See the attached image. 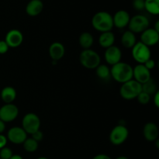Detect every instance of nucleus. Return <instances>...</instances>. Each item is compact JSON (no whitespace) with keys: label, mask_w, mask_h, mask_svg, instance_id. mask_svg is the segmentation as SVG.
I'll return each mask as SVG.
<instances>
[{"label":"nucleus","mask_w":159,"mask_h":159,"mask_svg":"<svg viewBox=\"0 0 159 159\" xmlns=\"http://www.w3.org/2000/svg\"><path fill=\"white\" fill-rule=\"evenodd\" d=\"M111 78L119 83H124L133 79V67L128 63L120 61L110 68Z\"/></svg>","instance_id":"nucleus-1"},{"label":"nucleus","mask_w":159,"mask_h":159,"mask_svg":"<svg viewBox=\"0 0 159 159\" xmlns=\"http://www.w3.org/2000/svg\"><path fill=\"white\" fill-rule=\"evenodd\" d=\"M92 25L96 30L104 33L111 31L113 28V16L106 11H100L92 18Z\"/></svg>","instance_id":"nucleus-2"},{"label":"nucleus","mask_w":159,"mask_h":159,"mask_svg":"<svg viewBox=\"0 0 159 159\" xmlns=\"http://www.w3.org/2000/svg\"><path fill=\"white\" fill-rule=\"evenodd\" d=\"M142 92L141 84L138 83L134 79L122 84L120 89V95L125 100H132L138 97Z\"/></svg>","instance_id":"nucleus-3"},{"label":"nucleus","mask_w":159,"mask_h":159,"mask_svg":"<svg viewBox=\"0 0 159 159\" xmlns=\"http://www.w3.org/2000/svg\"><path fill=\"white\" fill-rule=\"evenodd\" d=\"M79 61L85 68L96 69L101 64V57L94 50L85 49L81 52Z\"/></svg>","instance_id":"nucleus-4"},{"label":"nucleus","mask_w":159,"mask_h":159,"mask_svg":"<svg viewBox=\"0 0 159 159\" xmlns=\"http://www.w3.org/2000/svg\"><path fill=\"white\" fill-rule=\"evenodd\" d=\"M40 119L36 113H28L22 120V128L27 134H33L40 128Z\"/></svg>","instance_id":"nucleus-5"},{"label":"nucleus","mask_w":159,"mask_h":159,"mask_svg":"<svg viewBox=\"0 0 159 159\" xmlns=\"http://www.w3.org/2000/svg\"><path fill=\"white\" fill-rule=\"evenodd\" d=\"M131 55L138 64H144L151 58V50L141 41L137 42L131 48Z\"/></svg>","instance_id":"nucleus-6"},{"label":"nucleus","mask_w":159,"mask_h":159,"mask_svg":"<svg viewBox=\"0 0 159 159\" xmlns=\"http://www.w3.org/2000/svg\"><path fill=\"white\" fill-rule=\"evenodd\" d=\"M129 136V130L127 127L119 124L113 127L110 133V141L113 145H121L124 144Z\"/></svg>","instance_id":"nucleus-7"},{"label":"nucleus","mask_w":159,"mask_h":159,"mask_svg":"<svg viewBox=\"0 0 159 159\" xmlns=\"http://www.w3.org/2000/svg\"><path fill=\"white\" fill-rule=\"evenodd\" d=\"M150 22L147 16L141 14H138L134 16L130 17L128 27L129 30L133 32L134 34H141L143 31L149 27Z\"/></svg>","instance_id":"nucleus-8"},{"label":"nucleus","mask_w":159,"mask_h":159,"mask_svg":"<svg viewBox=\"0 0 159 159\" xmlns=\"http://www.w3.org/2000/svg\"><path fill=\"white\" fill-rule=\"evenodd\" d=\"M19 108L13 103L4 104L0 108V120L3 122L9 123L15 120L19 116Z\"/></svg>","instance_id":"nucleus-9"},{"label":"nucleus","mask_w":159,"mask_h":159,"mask_svg":"<svg viewBox=\"0 0 159 159\" xmlns=\"http://www.w3.org/2000/svg\"><path fill=\"white\" fill-rule=\"evenodd\" d=\"M8 141L13 144H23L27 138V134L21 127H12L7 132Z\"/></svg>","instance_id":"nucleus-10"},{"label":"nucleus","mask_w":159,"mask_h":159,"mask_svg":"<svg viewBox=\"0 0 159 159\" xmlns=\"http://www.w3.org/2000/svg\"><path fill=\"white\" fill-rule=\"evenodd\" d=\"M104 58L107 63L111 66L119 63L122 58V51L120 48L115 45L107 48L104 53Z\"/></svg>","instance_id":"nucleus-11"},{"label":"nucleus","mask_w":159,"mask_h":159,"mask_svg":"<svg viewBox=\"0 0 159 159\" xmlns=\"http://www.w3.org/2000/svg\"><path fill=\"white\" fill-rule=\"evenodd\" d=\"M151 79V71H149L143 64H138L133 68V79L138 83L142 85Z\"/></svg>","instance_id":"nucleus-12"},{"label":"nucleus","mask_w":159,"mask_h":159,"mask_svg":"<svg viewBox=\"0 0 159 159\" xmlns=\"http://www.w3.org/2000/svg\"><path fill=\"white\" fill-rule=\"evenodd\" d=\"M5 41L8 44L9 48H16L20 47L23 41V35L22 32L19 30H10L6 34Z\"/></svg>","instance_id":"nucleus-13"},{"label":"nucleus","mask_w":159,"mask_h":159,"mask_svg":"<svg viewBox=\"0 0 159 159\" xmlns=\"http://www.w3.org/2000/svg\"><path fill=\"white\" fill-rule=\"evenodd\" d=\"M159 41V33L154 28H148L141 34V42L148 48L155 46Z\"/></svg>","instance_id":"nucleus-14"},{"label":"nucleus","mask_w":159,"mask_h":159,"mask_svg":"<svg viewBox=\"0 0 159 159\" xmlns=\"http://www.w3.org/2000/svg\"><path fill=\"white\" fill-rule=\"evenodd\" d=\"M130 20V16L128 12L121 9L117 11L114 16H113V26H116L118 29H124L127 27Z\"/></svg>","instance_id":"nucleus-15"},{"label":"nucleus","mask_w":159,"mask_h":159,"mask_svg":"<svg viewBox=\"0 0 159 159\" xmlns=\"http://www.w3.org/2000/svg\"><path fill=\"white\" fill-rule=\"evenodd\" d=\"M143 135L146 141L149 142H155L158 139L159 130L158 127L155 123H146L143 128Z\"/></svg>","instance_id":"nucleus-16"},{"label":"nucleus","mask_w":159,"mask_h":159,"mask_svg":"<svg viewBox=\"0 0 159 159\" xmlns=\"http://www.w3.org/2000/svg\"><path fill=\"white\" fill-rule=\"evenodd\" d=\"M49 55L54 61L61 60L65 54V46L60 42H54L49 47Z\"/></svg>","instance_id":"nucleus-17"},{"label":"nucleus","mask_w":159,"mask_h":159,"mask_svg":"<svg viewBox=\"0 0 159 159\" xmlns=\"http://www.w3.org/2000/svg\"><path fill=\"white\" fill-rule=\"evenodd\" d=\"M43 9V3L41 0H30L26 6V12L30 16L40 15Z\"/></svg>","instance_id":"nucleus-18"},{"label":"nucleus","mask_w":159,"mask_h":159,"mask_svg":"<svg viewBox=\"0 0 159 159\" xmlns=\"http://www.w3.org/2000/svg\"><path fill=\"white\" fill-rule=\"evenodd\" d=\"M115 42V35L112 31H107V32L101 33L99 37V43L102 48H110V47L114 45Z\"/></svg>","instance_id":"nucleus-19"},{"label":"nucleus","mask_w":159,"mask_h":159,"mask_svg":"<svg viewBox=\"0 0 159 159\" xmlns=\"http://www.w3.org/2000/svg\"><path fill=\"white\" fill-rule=\"evenodd\" d=\"M16 90L12 86H6L3 88L1 91V99L5 104L12 103L16 98Z\"/></svg>","instance_id":"nucleus-20"},{"label":"nucleus","mask_w":159,"mask_h":159,"mask_svg":"<svg viewBox=\"0 0 159 159\" xmlns=\"http://www.w3.org/2000/svg\"><path fill=\"white\" fill-rule=\"evenodd\" d=\"M121 43H122L123 47L127 49H131L135 43H137V38L135 34L130 30H127L124 32L122 34V37L120 39Z\"/></svg>","instance_id":"nucleus-21"},{"label":"nucleus","mask_w":159,"mask_h":159,"mask_svg":"<svg viewBox=\"0 0 159 159\" xmlns=\"http://www.w3.org/2000/svg\"><path fill=\"white\" fill-rule=\"evenodd\" d=\"M79 45L85 49H90L94 43V37L89 32H83L79 37Z\"/></svg>","instance_id":"nucleus-22"},{"label":"nucleus","mask_w":159,"mask_h":159,"mask_svg":"<svg viewBox=\"0 0 159 159\" xmlns=\"http://www.w3.org/2000/svg\"><path fill=\"white\" fill-rule=\"evenodd\" d=\"M144 9L152 15H158L159 0H144Z\"/></svg>","instance_id":"nucleus-23"},{"label":"nucleus","mask_w":159,"mask_h":159,"mask_svg":"<svg viewBox=\"0 0 159 159\" xmlns=\"http://www.w3.org/2000/svg\"><path fill=\"white\" fill-rule=\"evenodd\" d=\"M96 74L98 78L102 80H108L111 78L110 75V68L107 65H100L96 68Z\"/></svg>","instance_id":"nucleus-24"},{"label":"nucleus","mask_w":159,"mask_h":159,"mask_svg":"<svg viewBox=\"0 0 159 159\" xmlns=\"http://www.w3.org/2000/svg\"><path fill=\"white\" fill-rule=\"evenodd\" d=\"M141 87H142V92L150 95L151 96H153L155 93L158 91V85H157L156 82L153 79H151L150 80L146 82L145 83L142 84Z\"/></svg>","instance_id":"nucleus-25"},{"label":"nucleus","mask_w":159,"mask_h":159,"mask_svg":"<svg viewBox=\"0 0 159 159\" xmlns=\"http://www.w3.org/2000/svg\"><path fill=\"white\" fill-rule=\"evenodd\" d=\"M23 148L26 152L33 153V152H35L38 149L39 143L30 137V138H27L25 140L24 142L23 143Z\"/></svg>","instance_id":"nucleus-26"},{"label":"nucleus","mask_w":159,"mask_h":159,"mask_svg":"<svg viewBox=\"0 0 159 159\" xmlns=\"http://www.w3.org/2000/svg\"><path fill=\"white\" fill-rule=\"evenodd\" d=\"M138 102H139L141 105H147L149 103L151 100V96L150 95L147 94L146 93L144 92H141L139 95L138 96V97L136 98Z\"/></svg>","instance_id":"nucleus-27"},{"label":"nucleus","mask_w":159,"mask_h":159,"mask_svg":"<svg viewBox=\"0 0 159 159\" xmlns=\"http://www.w3.org/2000/svg\"><path fill=\"white\" fill-rule=\"evenodd\" d=\"M13 153L12 151L9 148L4 147L3 148L0 149V158L2 159H9L12 156Z\"/></svg>","instance_id":"nucleus-28"},{"label":"nucleus","mask_w":159,"mask_h":159,"mask_svg":"<svg viewBox=\"0 0 159 159\" xmlns=\"http://www.w3.org/2000/svg\"><path fill=\"white\" fill-rule=\"evenodd\" d=\"M132 6L136 10H143L144 9V0H133Z\"/></svg>","instance_id":"nucleus-29"},{"label":"nucleus","mask_w":159,"mask_h":159,"mask_svg":"<svg viewBox=\"0 0 159 159\" xmlns=\"http://www.w3.org/2000/svg\"><path fill=\"white\" fill-rule=\"evenodd\" d=\"M31 138L39 143L40 141H41L42 140H43V134L41 130H37V131H36L35 133L33 134H31Z\"/></svg>","instance_id":"nucleus-30"},{"label":"nucleus","mask_w":159,"mask_h":159,"mask_svg":"<svg viewBox=\"0 0 159 159\" xmlns=\"http://www.w3.org/2000/svg\"><path fill=\"white\" fill-rule=\"evenodd\" d=\"M9 49V48L6 42L4 40H0V54H4L7 53Z\"/></svg>","instance_id":"nucleus-31"},{"label":"nucleus","mask_w":159,"mask_h":159,"mask_svg":"<svg viewBox=\"0 0 159 159\" xmlns=\"http://www.w3.org/2000/svg\"><path fill=\"white\" fill-rule=\"evenodd\" d=\"M143 65H144V66H145L146 68L149 70V71H151V70L154 69V68H155V65H156V64H155V61L154 60V59L150 58V59H148V60L145 63L143 64Z\"/></svg>","instance_id":"nucleus-32"},{"label":"nucleus","mask_w":159,"mask_h":159,"mask_svg":"<svg viewBox=\"0 0 159 159\" xmlns=\"http://www.w3.org/2000/svg\"><path fill=\"white\" fill-rule=\"evenodd\" d=\"M7 141L8 140L6 136H5L4 134H0V149L6 147L7 144Z\"/></svg>","instance_id":"nucleus-33"},{"label":"nucleus","mask_w":159,"mask_h":159,"mask_svg":"<svg viewBox=\"0 0 159 159\" xmlns=\"http://www.w3.org/2000/svg\"><path fill=\"white\" fill-rule=\"evenodd\" d=\"M153 99H154V104L157 108L159 107V91L155 93L153 95Z\"/></svg>","instance_id":"nucleus-34"},{"label":"nucleus","mask_w":159,"mask_h":159,"mask_svg":"<svg viewBox=\"0 0 159 159\" xmlns=\"http://www.w3.org/2000/svg\"><path fill=\"white\" fill-rule=\"evenodd\" d=\"M92 159H112L109 155H106V154H99L96 155V156L93 157Z\"/></svg>","instance_id":"nucleus-35"},{"label":"nucleus","mask_w":159,"mask_h":159,"mask_svg":"<svg viewBox=\"0 0 159 159\" xmlns=\"http://www.w3.org/2000/svg\"><path fill=\"white\" fill-rule=\"evenodd\" d=\"M6 128V123L3 122L2 120H0V134H2L3 132L5 131Z\"/></svg>","instance_id":"nucleus-36"},{"label":"nucleus","mask_w":159,"mask_h":159,"mask_svg":"<svg viewBox=\"0 0 159 159\" xmlns=\"http://www.w3.org/2000/svg\"><path fill=\"white\" fill-rule=\"evenodd\" d=\"M9 159H23V158L20 155H12V156Z\"/></svg>","instance_id":"nucleus-37"},{"label":"nucleus","mask_w":159,"mask_h":159,"mask_svg":"<svg viewBox=\"0 0 159 159\" xmlns=\"http://www.w3.org/2000/svg\"><path fill=\"white\" fill-rule=\"evenodd\" d=\"M154 29L155 30L157 31V32L159 33V21H156V23H155V27H154Z\"/></svg>","instance_id":"nucleus-38"},{"label":"nucleus","mask_w":159,"mask_h":159,"mask_svg":"<svg viewBox=\"0 0 159 159\" xmlns=\"http://www.w3.org/2000/svg\"><path fill=\"white\" fill-rule=\"evenodd\" d=\"M115 159H129L127 156H124V155H121V156H118L117 158H116Z\"/></svg>","instance_id":"nucleus-39"},{"label":"nucleus","mask_w":159,"mask_h":159,"mask_svg":"<svg viewBox=\"0 0 159 159\" xmlns=\"http://www.w3.org/2000/svg\"><path fill=\"white\" fill-rule=\"evenodd\" d=\"M37 159H49V158H46V157H39V158H37Z\"/></svg>","instance_id":"nucleus-40"},{"label":"nucleus","mask_w":159,"mask_h":159,"mask_svg":"<svg viewBox=\"0 0 159 159\" xmlns=\"http://www.w3.org/2000/svg\"><path fill=\"white\" fill-rule=\"evenodd\" d=\"M0 159H2V158H0Z\"/></svg>","instance_id":"nucleus-41"}]
</instances>
